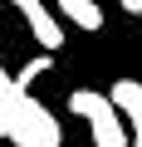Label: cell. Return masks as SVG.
I'll list each match as a JSON object with an SVG mask.
<instances>
[{
  "label": "cell",
  "mask_w": 142,
  "mask_h": 147,
  "mask_svg": "<svg viewBox=\"0 0 142 147\" xmlns=\"http://www.w3.org/2000/svg\"><path fill=\"white\" fill-rule=\"evenodd\" d=\"M108 98H113V108L122 113V123L132 127V137L142 142V84H137V79H118V84L108 88Z\"/></svg>",
  "instance_id": "cell-4"
},
{
  "label": "cell",
  "mask_w": 142,
  "mask_h": 147,
  "mask_svg": "<svg viewBox=\"0 0 142 147\" xmlns=\"http://www.w3.org/2000/svg\"><path fill=\"white\" fill-rule=\"evenodd\" d=\"M59 20H64V25H79V30H88V34L103 30V10L93 5V0H64V5H59Z\"/></svg>",
  "instance_id": "cell-5"
},
{
  "label": "cell",
  "mask_w": 142,
  "mask_h": 147,
  "mask_svg": "<svg viewBox=\"0 0 142 147\" xmlns=\"http://www.w3.org/2000/svg\"><path fill=\"white\" fill-rule=\"evenodd\" d=\"M20 15H25V25H30V34H34V44L44 49V54H54V49H64V25H59V15L44 5V0H20L15 5Z\"/></svg>",
  "instance_id": "cell-3"
},
{
  "label": "cell",
  "mask_w": 142,
  "mask_h": 147,
  "mask_svg": "<svg viewBox=\"0 0 142 147\" xmlns=\"http://www.w3.org/2000/svg\"><path fill=\"white\" fill-rule=\"evenodd\" d=\"M5 137L15 142V147H59L64 142V132H59V118L39 103V98H30V93H20L10 108H5Z\"/></svg>",
  "instance_id": "cell-1"
},
{
  "label": "cell",
  "mask_w": 142,
  "mask_h": 147,
  "mask_svg": "<svg viewBox=\"0 0 142 147\" xmlns=\"http://www.w3.org/2000/svg\"><path fill=\"white\" fill-rule=\"evenodd\" d=\"M49 69H54V59H49V54H39V59H30V64H25L20 74H15V84H20V93H30V84L39 79V74H49Z\"/></svg>",
  "instance_id": "cell-6"
},
{
  "label": "cell",
  "mask_w": 142,
  "mask_h": 147,
  "mask_svg": "<svg viewBox=\"0 0 142 147\" xmlns=\"http://www.w3.org/2000/svg\"><path fill=\"white\" fill-rule=\"evenodd\" d=\"M69 113H79V118L88 123V137H93V147H132V137H127V123H122V113L113 108V98H108V93L74 88V93H69Z\"/></svg>",
  "instance_id": "cell-2"
}]
</instances>
